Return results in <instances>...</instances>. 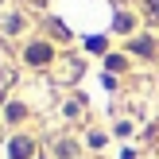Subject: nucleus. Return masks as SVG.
Instances as JSON below:
<instances>
[{"label": "nucleus", "mask_w": 159, "mask_h": 159, "mask_svg": "<svg viewBox=\"0 0 159 159\" xmlns=\"http://www.w3.org/2000/svg\"><path fill=\"white\" fill-rule=\"evenodd\" d=\"M47 58H51V51H47L43 43H35V47L27 51V62H47Z\"/></svg>", "instance_id": "1"}, {"label": "nucleus", "mask_w": 159, "mask_h": 159, "mask_svg": "<svg viewBox=\"0 0 159 159\" xmlns=\"http://www.w3.org/2000/svg\"><path fill=\"white\" fill-rule=\"evenodd\" d=\"M27 152H31V144H27V140H16V144H12V155H16V159H23Z\"/></svg>", "instance_id": "2"}]
</instances>
